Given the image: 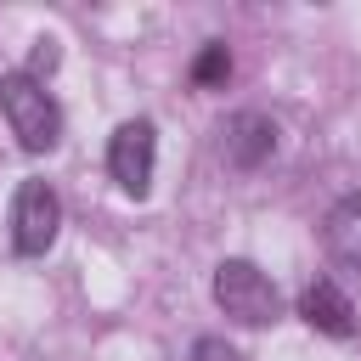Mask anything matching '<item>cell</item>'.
Wrapping results in <instances>:
<instances>
[{"label":"cell","mask_w":361,"mask_h":361,"mask_svg":"<svg viewBox=\"0 0 361 361\" xmlns=\"http://www.w3.org/2000/svg\"><path fill=\"white\" fill-rule=\"evenodd\" d=\"M0 113L11 124V135L28 152H51L62 141V107L51 102V90L28 73H0Z\"/></svg>","instance_id":"obj_1"},{"label":"cell","mask_w":361,"mask_h":361,"mask_svg":"<svg viewBox=\"0 0 361 361\" xmlns=\"http://www.w3.org/2000/svg\"><path fill=\"white\" fill-rule=\"evenodd\" d=\"M214 305L237 327H265V322L282 316V293L254 259H220L214 265Z\"/></svg>","instance_id":"obj_2"},{"label":"cell","mask_w":361,"mask_h":361,"mask_svg":"<svg viewBox=\"0 0 361 361\" xmlns=\"http://www.w3.org/2000/svg\"><path fill=\"white\" fill-rule=\"evenodd\" d=\"M152 164H158V130H152V118H130V124H118L113 141H107V175H113L130 197H147V186H152Z\"/></svg>","instance_id":"obj_3"},{"label":"cell","mask_w":361,"mask_h":361,"mask_svg":"<svg viewBox=\"0 0 361 361\" xmlns=\"http://www.w3.org/2000/svg\"><path fill=\"white\" fill-rule=\"evenodd\" d=\"M62 231V203L45 180H23L11 197V248L17 254H45Z\"/></svg>","instance_id":"obj_4"},{"label":"cell","mask_w":361,"mask_h":361,"mask_svg":"<svg viewBox=\"0 0 361 361\" xmlns=\"http://www.w3.org/2000/svg\"><path fill=\"white\" fill-rule=\"evenodd\" d=\"M271 152H276V124H271L265 113L243 107V113H231V118L220 124V158H226L231 169H259Z\"/></svg>","instance_id":"obj_5"},{"label":"cell","mask_w":361,"mask_h":361,"mask_svg":"<svg viewBox=\"0 0 361 361\" xmlns=\"http://www.w3.org/2000/svg\"><path fill=\"white\" fill-rule=\"evenodd\" d=\"M299 316H305L316 333H327V338H350V333H355V305H350L344 288L327 282V276H316V282L299 293Z\"/></svg>","instance_id":"obj_6"},{"label":"cell","mask_w":361,"mask_h":361,"mask_svg":"<svg viewBox=\"0 0 361 361\" xmlns=\"http://www.w3.org/2000/svg\"><path fill=\"white\" fill-rule=\"evenodd\" d=\"M327 254L350 271H361V197H344L333 203L327 214Z\"/></svg>","instance_id":"obj_7"},{"label":"cell","mask_w":361,"mask_h":361,"mask_svg":"<svg viewBox=\"0 0 361 361\" xmlns=\"http://www.w3.org/2000/svg\"><path fill=\"white\" fill-rule=\"evenodd\" d=\"M226 73H231V51L226 45H203V56L192 62V79L197 85H220Z\"/></svg>","instance_id":"obj_8"},{"label":"cell","mask_w":361,"mask_h":361,"mask_svg":"<svg viewBox=\"0 0 361 361\" xmlns=\"http://www.w3.org/2000/svg\"><path fill=\"white\" fill-rule=\"evenodd\" d=\"M192 361H248L237 344H226V338H214V333H203L197 344H192Z\"/></svg>","instance_id":"obj_9"},{"label":"cell","mask_w":361,"mask_h":361,"mask_svg":"<svg viewBox=\"0 0 361 361\" xmlns=\"http://www.w3.org/2000/svg\"><path fill=\"white\" fill-rule=\"evenodd\" d=\"M56 68V39H34V68H28V79H39V73H51Z\"/></svg>","instance_id":"obj_10"}]
</instances>
